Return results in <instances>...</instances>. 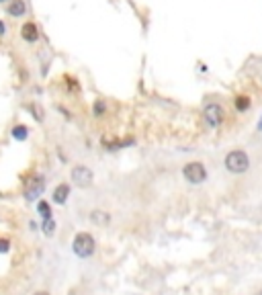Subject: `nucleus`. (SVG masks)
Returning <instances> with one entry per match:
<instances>
[{
  "label": "nucleus",
  "mask_w": 262,
  "mask_h": 295,
  "mask_svg": "<svg viewBox=\"0 0 262 295\" xmlns=\"http://www.w3.org/2000/svg\"><path fill=\"white\" fill-rule=\"evenodd\" d=\"M72 250H74V254L80 256V258H88V256H92L94 250H96V242H94V238H92L88 232H80V234L74 236Z\"/></svg>",
  "instance_id": "obj_1"
},
{
  "label": "nucleus",
  "mask_w": 262,
  "mask_h": 295,
  "mask_svg": "<svg viewBox=\"0 0 262 295\" xmlns=\"http://www.w3.org/2000/svg\"><path fill=\"white\" fill-rule=\"evenodd\" d=\"M226 168H228L230 172H234V174L246 172V170L250 168V158H248V154L242 152V150L230 152V154L226 156Z\"/></svg>",
  "instance_id": "obj_2"
},
{
  "label": "nucleus",
  "mask_w": 262,
  "mask_h": 295,
  "mask_svg": "<svg viewBox=\"0 0 262 295\" xmlns=\"http://www.w3.org/2000/svg\"><path fill=\"white\" fill-rule=\"evenodd\" d=\"M46 191V178L43 176H31L27 183H25V189H23V197L27 201H39V197Z\"/></svg>",
  "instance_id": "obj_3"
},
{
  "label": "nucleus",
  "mask_w": 262,
  "mask_h": 295,
  "mask_svg": "<svg viewBox=\"0 0 262 295\" xmlns=\"http://www.w3.org/2000/svg\"><path fill=\"white\" fill-rule=\"evenodd\" d=\"M70 178H72V183H74L76 187L88 189V187L92 185V180H94V174H92V170H90L88 166H74Z\"/></svg>",
  "instance_id": "obj_4"
},
{
  "label": "nucleus",
  "mask_w": 262,
  "mask_h": 295,
  "mask_svg": "<svg viewBox=\"0 0 262 295\" xmlns=\"http://www.w3.org/2000/svg\"><path fill=\"white\" fill-rule=\"evenodd\" d=\"M182 174H184V178L188 180V183H192V185H199V183H203V180L207 178V170H205V166L201 162H188L184 166Z\"/></svg>",
  "instance_id": "obj_5"
},
{
  "label": "nucleus",
  "mask_w": 262,
  "mask_h": 295,
  "mask_svg": "<svg viewBox=\"0 0 262 295\" xmlns=\"http://www.w3.org/2000/svg\"><path fill=\"white\" fill-rule=\"evenodd\" d=\"M224 109H222V105H217V103H211V105H207L205 107V111H203V117H205V121L211 125V127H217L222 121H224Z\"/></svg>",
  "instance_id": "obj_6"
},
{
  "label": "nucleus",
  "mask_w": 262,
  "mask_h": 295,
  "mask_svg": "<svg viewBox=\"0 0 262 295\" xmlns=\"http://www.w3.org/2000/svg\"><path fill=\"white\" fill-rule=\"evenodd\" d=\"M54 203H58V205H64L66 201H68V197H70V185H66V183H62V185H58L56 189H54Z\"/></svg>",
  "instance_id": "obj_7"
},
{
  "label": "nucleus",
  "mask_w": 262,
  "mask_h": 295,
  "mask_svg": "<svg viewBox=\"0 0 262 295\" xmlns=\"http://www.w3.org/2000/svg\"><path fill=\"white\" fill-rule=\"evenodd\" d=\"M20 35H23V39H25V41L33 43V41H37V39H39V29H37L35 23H25V25L20 27Z\"/></svg>",
  "instance_id": "obj_8"
},
{
  "label": "nucleus",
  "mask_w": 262,
  "mask_h": 295,
  "mask_svg": "<svg viewBox=\"0 0 262 295\" xmlns=\"http://www.w3.org/2000/svg\"><path fill=\"white\" fill-rule=\"evenodd\" d=\"M25 13H27L25 0H10L8 3V15L10 17H23Z\"/></svg>",
  "instance_id": "obj_9"
},
{
  "label": "nucleus",
  "mask_w": 262,
  "mask_h": 295,
  "mask_svg": "<svg viewBox=\"0 0 262 295\" xmlns=\"http://www.w3.org/2000/svg\"><path fill=\"white\" fill-rule=\"evenodd\" d=\"M37 213H39L41 221H43V219H52V217H54V213H52V205H50L48 201H43V199L37 201Z\"/></svg>",
  "instance_id": "obj_10"
},
{
  "label": "nucleus",
  "mask_w": 262,
  "mask_h": 295,
  "mask_svg": "<svg viewBox=\"0 0 262 295\" xmlns=\"http://www.w3.org/2000/svg\"><path fill=\"white\" fill-rule=\"evenodd\" d=\"M90 221L94 225H108V221H111V215H108L106 211H100V209H94L90 213Z\"/></svg>",
  "instance_id": "obj_11"
},
{
  "label": "nucleus",
  "mask_w": 262,
  "mask_h": 295,
  "mask_svg": "<svg viewBox=\"0 0 262 295\" xmlns=\"http://www.w3.org/2000/svg\"><path fill=\"white\" fill-rule=\"evenodd\" d=\"M10 135H12L16 142H25L29 138V127L27 125H14L12 131H10Z\"/></svg>",
  "instance_id": "obj_12"
},
{
  "label": "nucleus",
  "mask_w": 262,
  "mask_h": 295,
  "mask_svg": "<svg viewBox=\"0 0 262 295\" xmlns=\"http://www.w3.org/2000/svg\"><path fill=\"white\" fill-rule=\"evenodd\" d=\"M56 228H58V223H56L54 217H52V219H43V221H41V232L46 234V236H54V234H56Z\"/></svg>",
  "instance_id": "obj_13"
},
{
  "label": "nucleus",
  "mask_w": 262,
  "mask_h": 295,
  "mask_svg": "<svg viewBox=\"0 0 262 295\" xmlns=\"http://www.w3.org/2000/svg\"><path fill=\"white\" fill-rule=\"evenodd\" d=\"M236 109L238 111H248L250 109V99L248 97H236Z\"/></svg>",
  "instance_id": "obj_14"
},
{
  "label": "nucleus",
  "mask_w": 262,
  "mask_h": 295,
  "mask_svg": "<svg viewBox=\"0 0 262 295\" xmlns=\"http://www.w3.org/2000/svg\"><path fill=\"white\" fill-rule=\"evenodd\" d=\"M12 248V242L8 238H0V254H8Z\"/></svg>",
  "instance_id": "obj_15"
},
{
  "label": "nucleus",
  "mask_w": 262,
  "mask_h": 295,
  "mask_svg": "<svg viewBox=\"0 0 262 295\" xmlns=\"http://www.w3.org/2000/svg\"><path fill=\"white\" fill-rule=\"evenodd\" d=\"M102 113H104V103H102V101H96V103H94V115L100 117Z\"/></svg>",
  "instance_id": "obj_16"
},
{
  "label": "nucleus",
  "mask_w": 262,
  "mask_h": 295,
  "mask_svg": "<svg viewBox=\"0 0 262 295\" xmlns=\"http://www.w3.org/2000/svg\"><path fill=\"white\" fill-rule=\"evenodd\" d=\"M33 295H50V293H48V291H35Z\"/></svg>",
  "instance_id": "obj_17"
},
{
  "label": "nucleus",
  "mask_w": 262,
  "mask_h": 295,
  "mask_svg": "<svg viewBox=\"0 0 262 295\" xmlns=\"http://www.w3.org/2000/svg\"><path fill=\"white\" fill-rule=\"evenodd\" d=\"M4 33V25H2V23H0V35H2Z\"/></svg>",
  "instance_id": "obj_18"
},
{
  "label": "nucleus",
  "mask_w": 262,
  "mask_h": 295,
  "mask_svg": "<svg viewBox=\"0 0 262 295\" xmlns=\"http://www.w3.org/2000/svg\"><path fill=\"white\" fill-rule=\"evenodd\" d=\"M258 129H260V131H262V119H260V123H258Z\"/></svg>",
  "instance_id": "obj_19"
},
{
  "label": "nucleus",
  "mask_w": 262,
  "mask_h": 295,
  "mask_svg": "<svg viewBox=\"0 0 262 295\" xmlns=\"http://www.w3.org/2000/svg\"><path fill=\"white\" fill-rule=\"evenodd\" d=\"M256 295H262V291H258V293H256Z\"/></svg>",
  "instance_id": "obj_20"
},
{
  "label": "nucleus",
  "mask_w": 262,
  "mask_h": 295,
  "mask_svg": "<svg viewBox=\"0 0 262 295\" xmlns=\"http://www.w3.org/2000/svg\"><path fill=\"white\" fill-rule=\"evenodd\" d=\"M0 3H4V0H0Z\"/></svg>",
  "instance_id": "obj_21"
}]
</instances>
